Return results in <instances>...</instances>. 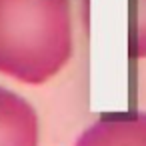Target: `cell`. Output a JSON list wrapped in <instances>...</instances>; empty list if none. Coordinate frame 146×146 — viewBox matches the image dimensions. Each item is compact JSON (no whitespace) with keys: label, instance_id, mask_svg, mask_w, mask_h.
Masks as SVG:
<instances>
[{"label":"cell","instance_id":"cell-2","mask_svg":"<svg viewBox=\"0 0 146 146\" xmlns=\"http://www.w3.org/2000/svg\"><path fill=\"white\" fill-rule=\"evenodd\" d=\"M74 146H146V112L106 114L90 124Z\"/></svg>","mask_w":146,"mask_h":146},{"label":"cell","instance_id":"cell-3","mask_svg":"<svg viewBox=\"0 0 146 146\" xmlns=\"http://www.w3.org/2000/svg\"><path fill=\"white\" fill-rule=\"evenodd\" d=\"M38 114L20 94L0 86V146H38Z\"/></svg>","mask_w":146,"mask_h":146},{"label":"cell","instance_id":"cell-4","mask_svg":"<svg viewBox=\"0 0 146 146\" xmlns=\"http://www.w3.org/2000/svg\"><path fill=\"white\" fill-rule=\"evenodd\" d=\"M128 50L132 58H146V0H132Z\"/></svg>","mask_w":146,"mask_h":146},{"label":"cell","instance_id":"cell-1","mask_svg":"<svg viewBox=\"0 0 146 146\" xmlns=\"http://www.w3.org/2000/svg\"><path fill=\"white\" fill-rule=\"evenodd\" d=\"M70 0H0V74L40 86L70 60Z\"/></svg>","mask_w":146,"mask_h":146}]
</instances>
